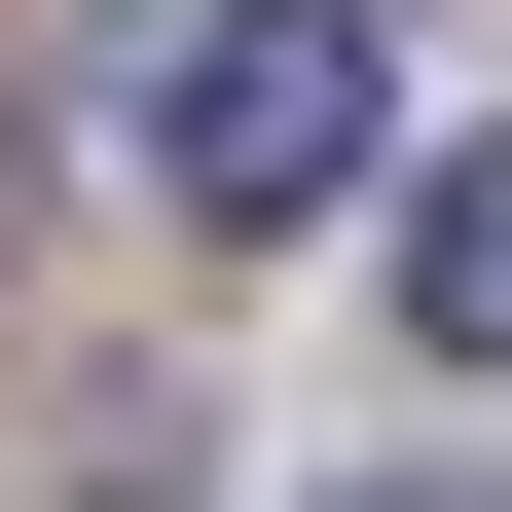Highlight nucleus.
I'll list each match as a JSON object with an SVG mask.
<instances>
[{
  "instance_id": "obj_3",
  "label": "nucleus",
  "mask_w": 512,
  "mask_h": 512,
  "mask_svg": "<svg viewBox=\"0 0 512 512\" xmlns=\"http://www.w3.org/2000/svg\"><path fill=\"white\" fill-rule=\"evenodd\" d=\"M366 512H476V476H366Z\"/></svg>"
},
{
  "instance_id": "obj_2",
  "label": "nucleus",
  "mask_w": 512,
  "mask_h": 512,
  "mask_svg": "<svg viewBox=\"0 0 512 512\" xmlns=\"http://www.w3.org/2000/svg\"><path fill=\"white\" fill-rule=\"evenodd\" d=\"M403 330H439V366H512V147H439V183H403Z\"/></svg>"
},
{
  "instance_id": "obj_1",
  "label": "nucleus",
  "mask_w": 512,
  "mask_h": 512,
  "mask_svg": "<svg viewBox=\"0 0 512 512\" xmlns=\"http://www.w3.org/2000/svg\"><path fill=\"white\" fill-rule=\"evenodd\" d=\"M330 183H366V0H183V37H147V220H330Z\"/></svg>"
}]
</instances>
